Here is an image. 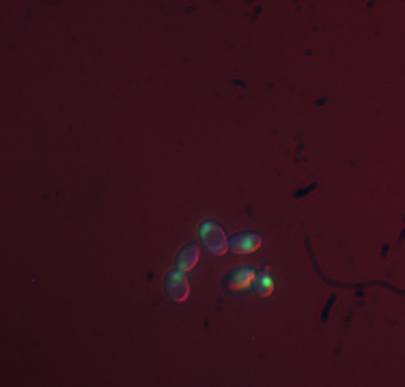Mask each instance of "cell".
<instances>
[{
	"label": "cell",
	"instance_id": "cell-6",
	"mask_svg": "<svg viewBox=\"0 0 405 387\" xmlns=\"http://www.w3.org/2000/svg\"><path fill=\"white\" fill-rule=\"evenodd\" d=\"M255 291L261 295V297H265V295H269L274 291V282H272V277L267 275V269H263L259 275H257V280H255Z\"/></svg>",
	"mask_w": 405,
	"mask_h": 387
},
{
	"label": "cell",
	"instance_id": "cell-5",
	"mask_svg": "<svg viewBox=\"0 0 405 387\" xmlns=\"http://www.w3.org/2000/svg\"><path fill=\"white\" fill-rule=\"evenodd\" d=\"M198 245L196 243H188V245H184V248L179 250V254H177V258H175V263H177V269L179 271H190V269H194V265L198 263Z\"/></svg>",
	"mask_w": 405,
	"mask_h": 387
},
{
	"label": "cell",
	"instance_id": "cell-4",
	"mask_svg": "<svg viewBox=\"0 0 405 387\" xmlns=\"http://www.w3.org/2000/svg\"><path fill=\"white\" fill-rule=\"evenodd\" d=\"M261 245V237L257 232H235L229 241V250L233 254H250L257 252Z\"/></svg>",
	"mask_w": 405,
	"mask_h": 387
},
{
	"label": "cell",
	"instance_id": "cell-1",
	"mask_svg": "<svg viewBox=\"0 0 405 387\" xmlns=\"http://www.w3.org/2000/svg\"><path fill=\"white\" fill-rule=\"evenodd\" d=\"M198 235H200V241L202 245L216 256H222L226 250H229V241H226V235L222 230V226L214 220H205L200 222L198 226Z\"/></svg>",
	"mask_w": 405,
	"mask_h": 387
},
{
	"label": "cell",
	"instance_id": "cell-2",
	"mask_svg": "<svg viewBox=\"0 0 405 387\" xmlns=\"http://www.w3.org/2000/svg\"><path fill=\"white\" fill-rule=\"evenodd\" d=\"M257 271L250 267H238V269H231L224 277H222V289L226 293H244L250 287H255V280H257Z\"/></svg>",
	"mask_w": 405,
	"mask_h": 387
},
{
	"label": "cell",
	"instance_id": "cell-3",
	"mask_svg": "<svg viewBox=\"0 0 405 387\" xmlns=\"http://www.w3.org/2000/svg\"><path fill=\"white\" fill-rule=\"evenodd\" d=\"M164 291L168 293V297L175 299V301H186L190 295V282L188 277L184 275V271L175 269V271H168L164 275Z\"/></svg>",
	"mask_w": 405,
	"mask_h": 387
}]
</instances>
